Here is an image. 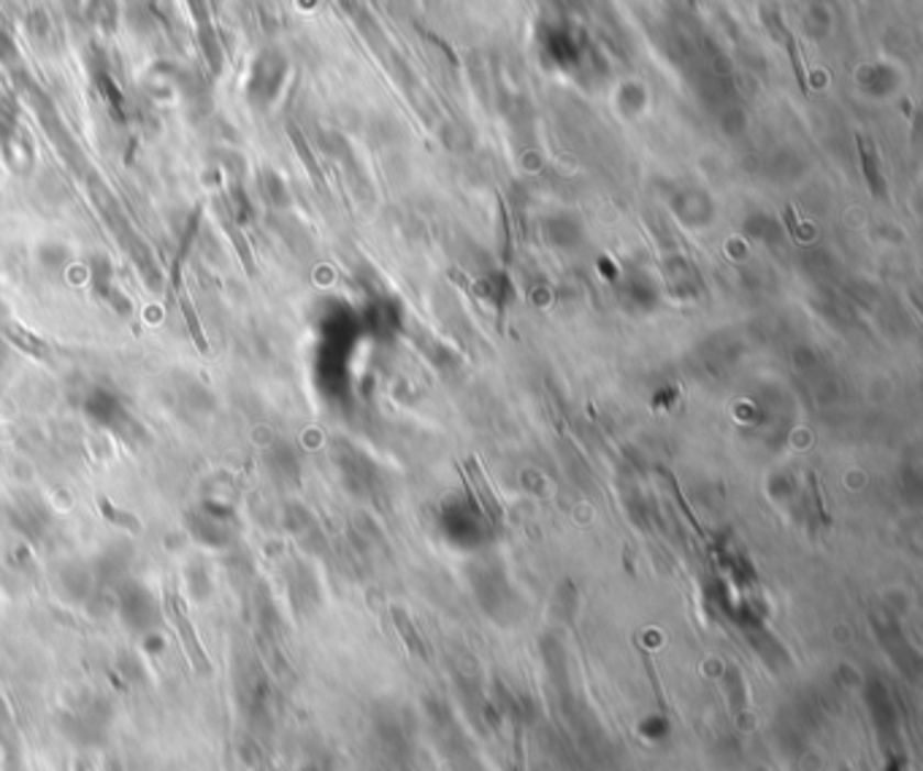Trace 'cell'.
Segmentation results:
<instances>
[{
	"label": "cell",
	"instance_id": "obj_1",
	"mask_svg": "<svg viewBox=\"0 0 923 771\" xmlns=\"http://www.w3.org/2000/svg\"><path fill=\"white\" fill-rule=\"evenodd\" d=\"M166 617L174 626L182 647H185V656H187V661H190V667L196 671H201V674H209L211 671L209 656H206L201 639H198L196 626H193L190 615H187V606L185 602H182L179 593H174V591L166 593Z\"/></svg>",
	"mask_w": 923,
	"mask_h": 771
},
{
	"label": "cell",
	"instance_id": "obj_2",
	"mask_svg": "<svg viewBox=\"0 0 923 771\" xmlns=\"http://www.w3.org/2000/svg\"><path fill=\"white\" fill-rule=\"evenodd\" d=\"M6 339H9L11 344L17 346V350L28 352L31 357H41V361H46V357H50V346H46V341L35 339V335L28 331V328L9 322V326H6Z\"/></svg>",
	"mask_w": 923,
	"mask_h": 771
},
{
	"label": "cell",
	"instance_id": "obj_3",
	"mask_svg": "<svg viewBox=\"0 0 923 771\" xmlns=\"http://www.w3.org/2000/svg\"><path fill=\"white\" fill-rule=\"evenodd\" d=\"M858 150H861V166H864V176H867L869 187H872L875 196H883L886 185H883V176H880L878 157H875L872 146H867L864 144V139H858Z\"/></svg>",
	"mask_w": 923,
	"mask_h": 771
}]
</instances>
